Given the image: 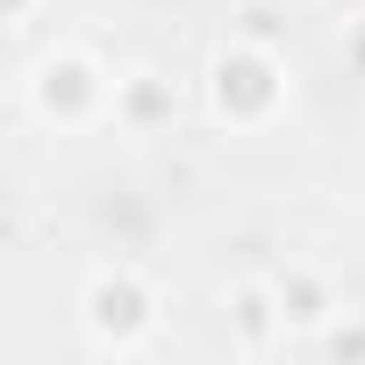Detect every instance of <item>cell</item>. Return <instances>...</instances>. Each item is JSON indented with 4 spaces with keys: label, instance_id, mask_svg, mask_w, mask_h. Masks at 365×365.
<instances>
[{
    "label": "cell",
    "instance_id": "obj_1",
    "mask_svg": "<svg viewBox=\"0 0 365 365\" xmlns=\"http://www.w3.org/2000/svg\"><path fill=\"white\" fill-rule=\"evenodd\" d=\"M86 329H93L101 344H115V351H129V344L150 329V301H143L136 272H101V279H93V294H86Z\"/></svg>",
    "mask_w": 365,
    "mask_h": 365
}]
</instances>
